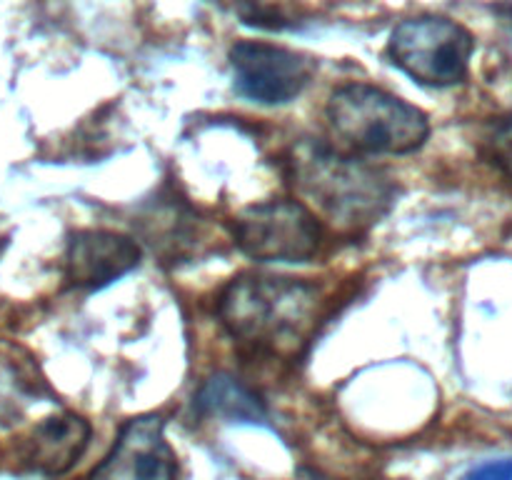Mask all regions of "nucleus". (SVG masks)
I'll return each instance as SVG.
<instances>
[{"label":"nucleus","instance_id":"nucleus-1","mask_svg":"<svg viewBox=\"0 0 512 480\" xmlns=\"http://www.w3.org/2000/svg\"><path fill=\"white\" fill-rule=\"evenodd\" d=\"M320 290L293 278L243 275L223 290L218 315L228 333L258 353L295 358L320 318Z\"/></svg>","mask_w":512,"mask_h":480},{"label":"nucleus","instance_id":"nucleus-2","mask_svg":"<svg viewBox=\"0 0 512 480\" xmlns=\"http://www.w3.org/2000/svg\"><path fill=\"white\" fill-rule=\"evenodd\" d=\"M290 165L295 188L343 230L378 223L395 200V185L380 170L343 150L303 143L295 148Z\"/></svg>","mask_w":512,"mask_h":480},{"label":"nucleus","instance_id":"nucleus-3","mask_svg":"<svg viewBox=\"0 0 512 480\" xmlns=\"http://www.w3.org/2000/svg\"><path fill=\"white\" fill-rule=\"evenodd\" d=\"M325 113L348 155H408L423 148L430 135L423 110L368 83L340 85Z\"/></svg>","mask_w":512,"mask_h":480},{"label":"nucleus","instance_id":"nucleus-4","mask_svg":"<svg viewBox=\"0 0 512 480\" xmlns=\"http://www.w3.org/2000/svg\"><path fill=\"white\" fill-rule=\"evenodd\" d=\"M388 53L405 75L428 88H450L468 78L475 38L443 15L403 20L390 33Z\"/></svg>","mask_w":512,"mask_h":480},{"label":"nucleus","instance_id":"nucleus-5","mask_svg":"<svg viewBox=\"0 0 512 480\" xmlns=\"http://www.w3.org/2000/svg\"><path fill=\"white\" fill-rule=\"evenodd\" d=\"M233 238L248 258L260 263H308L323 243V223L300 200L280 198L238 213Z\"/></svg>","mask_w":512,"mask_h":480},{"label":"nucleus","instance_id":"nucleus-6","mask_svg":"<svg viewBox=\"0 0 512 480\" xmlns=\"http://www.w3.org/2000/svg\"><path fill=\"white\" fill-rule=\"evenodd\" d=\"M233 85L243 98L263 105H285L313 80L315 58L263 40H240L230 48Z\"/></svg>","mask_w":512,"mask_h":480},{"label":"nucleus","instance_id":"nucleus-7","mask_svg":"<svg viewBox=\"0 0 512 480\" xmlns=\"http://www.w3.org/2000/svg\"><path fill=\"white\" fill-rule=\"evenodd\" d=\"M90 480H178V458L165 440L163 418H130Z\"/></svg>","mask_w":512,"mask_h":480},{"label":"nucleus","instance_id":"nucleus-8","mask_svg":"<svg viewBox=\"0 0 512 480\" xmlns=\"http://www.w3.org/2000/svg\"><path fill=\"white\" fill-rule=\"evenodd\" d=\"M140 263L135 240L110 230H80L65 250V278L85 290L108 288Z\"/></svg>","mask_w":512,"mask_h":480},{"label":"nucleus","instance_id":"nucleus-9","mask_svg":"<svg viewBox=\"0 0 512 480\" xmlns=\"http://www.w3.org/2000/svg\"><path fill=\"white\" fill-rule=\"evenodd\" d=\"M90 440V425L73 413L53 415L35 428L30 438L28 460L45 475H63L85 453Z\"/></svg>","mask_w":512,"mask_h":480},{"label":"nucleus","instance_id":"nucleus-10","mask_svg":"<svg viewBox=\"0 0 512 480\" xmlns=\"http://www.w3.org/2000/svg\"><path fill=\"white\" fill-rule=\"evenodd\" d=\"M195 408L200 415L228 420V423L265 425V420H268L263 400L248 385L228 373L210 375L200 385L198 395H195Z\"/></svg>","mask_w":512,"mask_h":480},{"label":"nucleus","instance_id":"nucleus-11","mask_svg":"<svg viewBox=\"0 0 512 480\" xmlns=\"http://www.w3.org/2000/svg\"><path fill=\"white\" fill-rule=\"evenodd\" d=\"M485 155L490 163L512 180V113L500 118L485 138Z\"/></svg>","mask_w":512,"mask_h":480},{"label":"nucleus","instance_id":"nucleus-12","mask_svg":"<svg viewBox=\"0 0 512 480\" xmlns=\"http://www.w3.org/2000/svg\"><path fill=\"white\" fill-rule=\"evenodd\" d=\"M463 480H512V458L490 460V463L478 465Z\"/></svg>","mask_w":512,"mask_h":480}]
</instances>
